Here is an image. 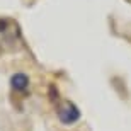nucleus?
Listing matches in <instances>:
<instances>
[{
  "label": "nucleus",
  "mask_w": 131,
  "mask_h": 131,
  "mask_svg": "<svg viewBox=\"0 0 131 131\" xmlns=\"http://www.w3.org/2000/svg\"><path fill=\"white\" fill-rule=\"evenodd\" d=\"M49 99L53 102H58V90L54 85H49Z\"/></svg>",
  "instance_id": "obj_3"
},
{
  "label": "nucleus",
  "mask_w": 131,
  "mask_h": 131,
  "mask_svg": "<svg viewBox=\"0 0 131 131\" xmlns=\"http://www.w3.org/2000/svg\"><path fill=\"white\" fill-rule=\"evenodd\" d=\"M58 119L63 124H73L80 119V109L73 102L67 101L58 107Z\"/></svg>",
  "instance_id": "obj_1"
},
{
  "label": "nucleus",
  "mask_w": 131,
  "mask_h": 131,
  "mask_svg": "<svg viewBox=\"0 0 131 131\" xmlns=\"http://www.w3.org/2000/svg\"><path fill=\"white\" fill-rule=\"evenodd\" d=\"M10 85L15 92H24L29 87V77L26 73H14L10 77Z\"/></svg>",
  "instance_id": "obj_2"
},
{
  "label": "nucleus",
  "mask_w": 131,
  "mask_h": 131,
  "mask_svg": "<svg viewBox=\"0 0 131 131\" xmlns=\"http://www.w3.org/2000/svg\"><path fill=\"white\" fill-rule=\"evenodd\" d=\"M7 26H9V20L7 19H0V32H4L7 29Z\"/></svg>",
  "instance_id": "obj_4"
}]
</instances>
